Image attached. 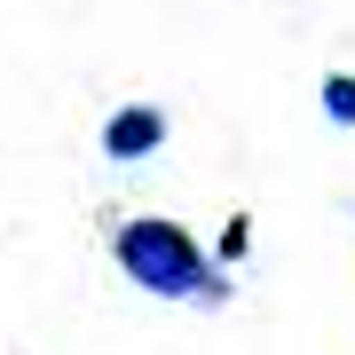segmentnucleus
I'll use <instances>...</instances> for the list:
<instances>
[{
	"instance_id": "obj_1",
	"label": "nucleus",
	"mask_w": 355,
	"mask_h": 355,
	"mask_svg": "<svg viewBox=\"0 0 355 355\" xmlns=\"http://www.w3.org/2000/svg\"><path fill=\"white\" fill-rule=\"evenodd\" d=\"M111 261L127 268V284L158 292V300H221V292H229L221 268H214V253H205V245H198L182 221H158V214L119 221Z\"/></svg>"
},
{
	"instance_id": "obj_3",
	"label": "nucleus",
	"mask_w": 355,
	"mask_h": 355,
	"mask_svg": "<svg viewBox=\"0 0 355 355\" xmlns=\"http://www.w3.org/2000/svg\"><path fill=\"white\" fill-rule=\"evenodd\" d=\"M324 119H331V127H355V71H331L324 79Z\"/></svg>"
},
{
	"instance_id": "obj_2",
	"label": "nucleus",
	"mask_w": 355,
	"mask_h": 355,
	"mask_svg": "<svg viewBox=\"0 0 355 355\" xmlns=\"http://www.w3.org/2000/svg\"><path fill=\"white\" fill-rule=\"evenodd\" d=\"M158 142H166V111H158V103H127V111L103 119V158H119V166L150 158Z\"/></svg>"
}]
</instances>
